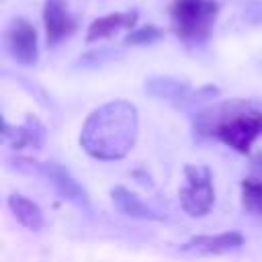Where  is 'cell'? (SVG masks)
I'll return each mask as SVG.
<instances>
[{
    "instance_id": "obj_1",
    "label": "cell",
    "mask_w": 262,
    "mask_h": 262,
    "mask_svg": "<svg viewBox=\"0 0 262 262\" xmlns=\"http://www.w3.org/2000/svg\"><path fill=\"white\" fill-rule=\"evenodd\" d=\"M137 123L135 104L129 100H111L88 115L80 133V145L96 160H121L135 145Z\"/></svg>"
},
{
    "instance_id": "obj_2",
    "label": "cell",
    "mask_w": 262,
    "mask_h": 262,
    "mask_svg": "<svg viewBox=\"0 0 262 262\" xmlns=\"http://www.w3.org/2000/svg\"><path fill=\"white\" fill-rule=\"evenodd\" d=\"M196 139L215 137L227 147L248 154L262 135V111L246 100H227L201 108L192 117Z\"/></svg>"
},
{
    "instance_id": "obj_3",
    "label": "cell",
    "mask_w": 262,
    "mask_h": 262,
    "mask_svg": "<svg viewBox=\"0 0 262 262\" xmlns=\"http://www.w3.org/2000/svg\"><path fill=\"white\" fill-rule=\"evenodd\" d=\"M219 10L217 0H172L168 10L172 31L180 41L201 45L211 37Z\"/></svg>"
},
{
    "instance_id": "obj_4",
    "label": "cell",
    "mask_w": 262,
    "mask_h": 262,
    "mask_svg": "<svg viewBox=\"0 0 262 262\" xmlns=\"http://www.w3.org/2000/svg\"><path fill=\"white\" fill-rule=\"evenodd\" d=\"M12 164L20 172L41 174L43 178H47V182L55 188V192L61 199H66V201H70V203H74V205H78L86 211L90 209V201H88L86 190L78 184V180L61 164H57V162H37V160H29V158H18Z\"/></svg>"
},
{
    "instance_id": "obj_5",
    "label": "cell",
    "mask_w": 262,
    "mask_h": 262,
    "mask_svg": "<svg viewBox=\"0 0 262 262\" xmlns=\"http://www.w3.org/2000/svg\"><path fill=\"white\" fill-rule=\"evenodd\" d=\"M186 184L178 190L180 207L190 217H203L211 211L215 203V188H213V174L207 166L186 164L184 166Z\"/></svg>"
},
{
    "instance_id": "obj_6",
    "label": "cell",
    "mask_w": 262,
    "mask_h": 262,
    "mask_svg": "<svg viewBox=\"0 0 262 262\" xmlns=\"http://www.w3.org/2000/svg\"><path fill=\"white\" fill-rule=\"evenodd\" d=\"M145 92L151 94L158 100H166L172 102L178 108H186L199 102H205L213 96L219 94V90L215 86H203L199 90H192L186 82H180L176 78L170 76H154L145 82Z\"/></svg>"
},
{
    "instance_id": "obj_7",
    "label": "cell",
    "mask_w": 262,
    "mask_h": 262,
    "mask_svg": "<svg viewBox=\"0 0 262 262\" xmlns=\"http://www.w3.org/2000/svg\"><path fill=\"white\" fill-rule=\"evenodd\" d=\"M4 43L10 57L20 66H35L39 59V41H37V29L31 20L23 16H14L6 31H4Z\"/></svg>"
},
{
    "instance_id": "obj_8",
    "label": "cell",
    "mask_w": 262,
    "mask_h": 262,
    "mask_svg": "<svg viewBox=\"0 0 262 262\" xmlns=\"http://www.w3.org/2000/svg\"><path fill=\"white\" fill-rule=\"evenodd\" d=\"M43 25H45V41L47 47H55L66 37L76 31V18L70 12L68 0H45L43 2Z\"/></svg>"
},
{
    "instance_id": "obj_9",
    "label": "cell",
    "mask_w": 262,
    "mask_h": 262,
    "mask_svg": "<svg viewBox=\"0 0 262 262\" xmlns=\"http://www.w3.org/2000/svg\"><path fill=\"white\" fill-rule=\"evenodd\" d=\"M244 242L246 239L239 231H225L215 235H194L186 244H182L180 250L186 254H199V256H219V254H229L239 250Z\"/></svg>"
},
{
    "instance_id": "obj_10",
    "label": "cell",
    "mask_w": 262,
    "mask_h": 262,
    "mask_svg": "<svg viewBox=\"0 0 262 262\" xmlns=\"http://www.w3.org/2000/svg\"><path fill=\"white\" fill-rule=\"evenodd\" d=\"M137 16H139L137 10H123V12H111L100 18H94L86 31V43L108 39L123 29H133L137 23Z\"/></svg>"
},
{
    "instance_id": "obj_11",
    "label": "cell",
    "mask_w": 262,
    "mask_h": 262,
    "mask_svg": "<svg viewBox=\"0 0 262 262\" xmlns=\"http://www.w3.org/2000/svg\"><path fill=\"white\" fill-rule=\"evenodd\" d=\"M2 137L8 139L14 149H20V147H41L43 141H45V127L41 125V121L37 117L29 115L27 121L20 127H10L4 121Z\"/></svg>"
},
{
    "instance_id": "obj_12",
    "label": "cell",
    "mask_w": 262,
    "mask_h": 262,
    "mask_svg": "<svg viewBox=\"0 0 262 262\" xmlns=\"http://www.w3.org/2000/svg\"><path fill=\"white\" fill-rule=\"evenodd\" d=\"M111 199H113L115 207L123 215H127V217H133V219H151V221H160L162 219V215L158 211H154L151 207H147L137 194H133L125 186H115L111 190Z\"/></svg>"
},
{
    "instance_id": "obj_13",
    "label": "cell",
    "mask_w": 262,
    "mask_h": 262,
    "mask_svg": "<svg viewBox=\"0 0 262 262\" xmlns=\"http://www.w3.org/2000/svg\"><path fill=\"white\" fill-rule=\"evenodd\" d=\"M6 203H8V209L12 211V215L16 217V221L23 227H27L31 231L43 229L45 219H43V211L39 209L37 203H33L31 199H27V196H23L18 192H12Z\"/></svg>"
},
{
    "instance_id": "obj_14",
    "label": "cell",
    "mask_w": 262,
    "mask_h": 262,
    "mask_svg": "<svg viewBox=\"0 0 262 262\" xmlns=\"http://www.w3.org/2000/svg\"><path fill=\"white\" fill-rule=\"evenodd\" d=\"M242 205L248 213L262 217V180L258 178L242 180Z\"/></svg>"
},
{
    "instance_id": "obj_15",
    "label": "cell",
    "mask_w": 262,
    "mask_h": 262,
    "mask_svg": "<svg viewBox=\"0 0 262 262\" xmlns=\"http://www.w3.org/2000/svg\"><path fill=\"white\" fill-rule=\"evenodd\" d=\"M164 37V31L156 25H143L135 31H131L127 37H125V45H131V47H143V45H151V43H158L160 39Z\"/></svg>"
},
{
    "instance_id": "obj_16",
    "label": "cell",
    "mask_w": 262,
    "mask_h": 262,
    "mask_svg": "<svg viewBox=\"0 0 262 262\" xmlns=\"http://www.w3.org/2000/svg\"><path fill=\"white\" fill-rule=\"evenodd\" d=\"M252 164H254V170H256V172H258V174L262 176V149H260V151H258V154L254 156Z\"/></svg>"
}]
</instances>
